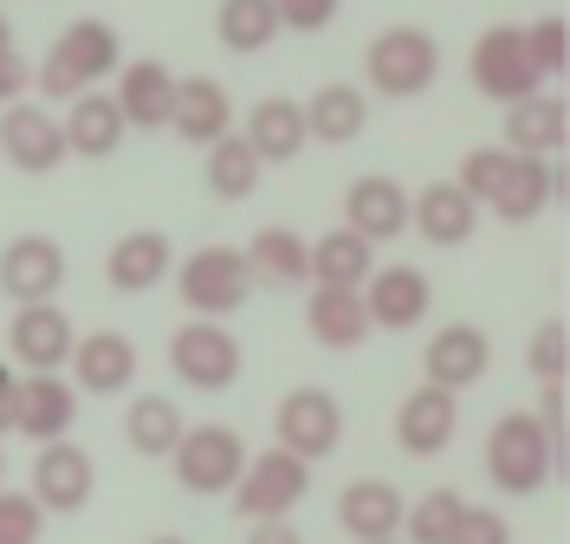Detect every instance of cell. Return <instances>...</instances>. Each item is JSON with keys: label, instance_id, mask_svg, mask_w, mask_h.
Returning <instances> with one entry per match:
<instances>
[{"label": "cell", "instance_id": "1", "mask_svg": "<svg viewBox=\"0 0 570 544\" xmlns=\"http://www.w3.org/2000/svg\"><path fill=\"white\" fill-rule=\"evenodd\" d=\"M124 66V39L110 20H71L66 33L52 39V52L33 66V91L52 105H71L78 91H98L105 78H117Z\"/></svg>", "mask_w": 570, "mask_h": 544}, {"label": "cell", "instance_id": "2", "mask_svg": "<svg viewBox=\"0 0 570 544\" xmlns=\"http://www.w3.org/2000/svg\"><path fill=\"white\" fill-rule=\"evenodd\" d=\"M551 473H558V447L544 441L532 408H505L487 428V479L505 500H532V493H544Z\"/></svg>", "mask_w": 570, "mask_h": 544}, {"label": "cell", "instance_id": "3", "mask_svg": "<svg viewBox=\"0 0 570 544\" xmlns=\"http://www.w3.org/2000/svg\"><path fill=\"white\" fill-rule=\"evenodd\" d=\"M434 78H441V46L422 27H383L370 39V52H363V85L376 98H390V105L422 98Z\"/></svg>", "mask_w": 570, "mask_h": 544}, {"label": "cell", "instance_id": "4", "mask_svg": "<svg viewBox=\"0 0 570 544\" xmlns=\"http://www.w3.org/2000/svg\"><path fill=\"white\" fill-rule=\"evenodd\" d=\"M240 467H247V441H240V428H227V422H195L169 447V473H176L181 493H195V500L234 493Z\"/></svg>", "mask_w": 570, "mask_h": 544}, {"label": "cell", "instance_id": "5", "mask_svg": "<svg viewBox=\"0 0 570 544\" xmlns=\"http://www.w3.org/2000/svg\"><path fill=\"white\" fill-rule=\"evenodd\" d=\"M169 279H176L181 311L188 318H214V325L234 318L253 298V273H247V259H240V247H195Z\"/></svg>", "mask_w": 570, "mask_h": 544}, {"label": "cell", "instance_id": "6", "mask_svg": "<svg viewBox=\"0 0 570 544\" xmlns=\"http://www.w3.org/2000/svg\"><path fill=\"white\" fill-rule=\"evenodd\" d=\"M305 500H312V461H298L285 447L247 454V467L234 479V512L247 525H259V518H292Z\"/></svg>", "mask_w": 570, "mask_h": 544}, {"label": "cell", "instance_id": "7", "mask_svg": "<svg viewBox=\"0 0 570 544\" xmlns=\"http://www.w3.org/2000/svg\"><path fill=\"white\" fill-rule=\"evenodd\" d=\"M169 369H176L188 389H234L240 383V369H247V350H240V337L227 325H214V318H181L176 337H169Z\"/></svg>", "mask_w": 570, "mask_h": 544}, {"label": "cell", "instance_id": "8", "mask_svg": "<svg viewBox=\"0 0 570 544\" xmlns=\"http://www.w3.org/2000/svg\"><path fill=\"white\" fill-rule=\"evenodd\" d=\"M466 78H473V91L493 98V105H519V98L544 91V78H538L532 59H525V27H519V20H493L487 33L473 39Z\"/></svg>", "mask_w": 570, "mask_h": 544}, {"label": "cell", "instance_id": "9", "mask_svg": "<svg viewBox=\"0 0 570 544\" xmlns=\"http://www.w3.org/2000/svg\"><path fill=\"white\" fill-rule=\"evenodd\" d=\"M337 441H344V408H337V396L318 389V383L292 389V396L273 408V447H285V454H298V461L318 467L324 454H337Z\"/></svg>", "mask_w": 570, "mask_h": 544}, {"label": "cell", "instance_id": "10", "mask_svg": "<svg viewBox=\"0 0 570 544\" xmlns=\"http://www.w3.org/2000/svg\"><path fill=\"white\" fill-rule=\"evenodd\" d=\"M27 493L39 500L46 518H52V512H66V518H71V512L91 506V493H98V461H91L71 435L66 441H46V447L33 454V486H27Z\"/></svg>", "mask_w": 570, "mask_h": 544}, {"label": "cell", "instance_id": "11", "mask_svg": "<svg viewBox=\"0 0 570 544\" xmlns=\"http://www.w3.org/2000/svg\"><path fill=\"white\" fill-rule=\"evenodd\" d=\"M71 344H78V325L59 311V298H46V305H13V325H7L13 369H27V376H52V369H66Z\"/></svg>", "mask_w": 570, "mask_h": 544}, {"label": "cell", "instance_id": "12", "mask_svg": "<svg viewBox=\"0 0 570 544\" xmlns=\"http://www.w3.org/2000/svg\"><path fill=\"white\" fill-rule=\"evenodd\" d=\"M0 162L20 176H52L66 162V130L46 105H7L0 110Z\"/></svg>", "mask_w": 570, "mask_h": 544}, {"label": "cell", "instance_id": "13", "mask_svg": "<svg viewBox=\"0 0 570 544\" xmlns=\"http://www.w3.org/2000/svg\"><path fill=\"white\" fill-rule=\"evenodd\" d=\"M461 435V396H448V389H409V396L395 402V447L409 454V461H434V454H448Z\"/></svg>", "mask_w": 570, "mask_h": 544}, {"label": "cell", "instance_id": "14", "mask_svg": "<svg viewBox=\"0 0 570 544\" xmlns=\"http://www.w3.org/2000/svg\"><path fill=\"white\" fill-rule=\"evenodd\" d=\"M487 369H493V337H487L480 325H441L422 344V383L448 389V396L487 383Z\"/></svg>", "mask_w": 570, "mask_h": 544}, {"label": "cell", "instance_id": "15", "mask_svg": "<svg viewBox=\"0 0 570 544\" xmlns=\"http://www.w3.org/2000/svg\"><path fill=\"white\" fill-rule=\"evenodd\" d=\"M66 286V247L52 234H20L0 247V298L13 305H46Z\"/></svg>", "mask_w": 570, "mask_h": 544}, {"label": "cell", "instance_id": "16", "mask_svg": "<svg viewBox=\"0 0 570 544\" xmlns=\"http://www.w3.org/2000/svg\"><path fill=\"white\" fill-rule=\"evenodd\" d=\"M428 305H434V286H428L422 266H376L370 279H363V311H370V330H415L428 318Z\"/></svg>", "mask_w": 570, "mask_h": 544}, {"label": "cell", "instance_id": "17", "mask_svg": "<svg viewBox=\"0 0 570 544\" xmlns=\"http://www.w3.org/2000/svg\"><path fill=\"white\" fill-rule=\"evenodd\" d=\"M66 369H71V389H85V396H124V389L137 383L142 357L124 330H85V337L71 344Z\"/></svg>", "mask_w": 570, "mask_h": 544}, {"label": "cell", "instance_id": "18", "mask_svg": "<svg viewBox=\"0 0 570 544\" xmlns=\"http://www.w3.org/2000/svg\"><path fill=\"white\" fill-rule=\"evenodd\" d=\"M344 227H351L356 240H370V247H383V240H402L409 234V188L383 169H370V176H356L344 188Z\"/></svg>", "mask_w": 570, "mask_h": 544}, {"label": "cell", "instance_id": "19", "mask_svg": "<svg viewBox=\"0 0 570 544\" xmlns=\"http://www.w3.org/2000/svg\"><path fill=\"white\" fill-rule=\"evenodd\" d=\"M169 273H176V247H169L163 227H130L124 240H110V254H105V279L117 298H142V291L163 286Z\"/></svg>", "mask_w": 570, "mask_h": 544}, {"label": "cell", "instance_id": "20", "mask_svg": "<svg viewBox=\"0 0 570 544\" xmlns=\"http://www.w3.org/2000/svg\"><path fill=\"white\" fill-rule=\"evenodd\" d=\"M570 137V105L558 91H532L519 105H505V130H499V149L512 156H538V162H558Z\"/></svg>", "mask_w": 570, "mask_h": 544}, {"label": "cell", "instance_id": "21", "mask_svg": "<svg viewBox=\"0 0 570 544\" xmlns=\"http://www.w3.org/2000/svg\"><path fill=\"white\" fill-rule=\"evenodd\" d=\"M71 422H78V389H71L66 369H52V376H20L13 435H27L33 447H46V441H66Z\"/></svg>", "mask_w": 570, "mask_h": 544}, {"label": "cell", "instance_id": "22", "mask_svg": "<svg viewBox=\"0 0 570 544\" xmlns=\"http://www.w3.org/2000/svg\"><path fill=\"white\" fill-rule=\"evenodd\" d=\"M110 105H117V117H124V130H169L176 72H169L163 59H124V66H117Z\"/></svg>", "mask_w": 570, "mask_h": 544}, {"label": "cell", "instance_id": "23", "mask_svg": "<svg viewBox=\"0 0 570 544\" xmlns=\"http://www.w3.org/2000/svg\"><path fill=\"white\" fill-rule=\"evenodd\" d=\"M240 259H247L253 273V291H292V286H312V240L298 234V227H285V220H273V227H259L247 247H240Z\"/></svg>", "mask_w": 570, "mask_h": 544}, {"label": "cell", "instance_id": "24", "mask_svg": "<svg viewBox=\"0 0 570 544\" xmlns=\"http://www.w3.org/2000/svg\"><path fill=\"white\" fill-rule=\"evenodd\" d=\"M402 486L395 479H376V473H363L351 479L344 493H337V532L351 544H376V538H395L402 532Z\"/></svg>", "mask_w": 570, "mask_h": 544}, {"label": "cell", "instance_id": "25", "mask_svg": "<svg viewBox=\"0 0 570 544\" xmlns=\"http://www.w3.org/2000/svg\"><path fill=\"white\" fill-rule=\"evenodd\" d=\"M409 227L422 234L434 254H454V247H466V240H473L480 208H473L461 188H454V176H448V181H428V188H415V195H409Z\"/></svg>", "mask_w": 570, "mask_h": 544}, {"label": "cell", "instance_id": "26", "mask_svg": "<svg viewBox=\"0 0 570 544\" xmlns=\"http://www.w3.org/2000/svg\"><path fill=\"white\" fill-rule=\"evenodd\" d=\"M169 130H176L181 144H195V149H208L214 137H227V130H234V98H227V85H220V78H208V72L176 78Z\"/></svg>", "mask_w": 570, "mask_h": 544}, {"label": "cell", "instance_id": "27", "mask_svg": "<svg viewBox=\"0 0 570 544\" xmlns=\"http://www.w3.org/2000/svg\"><path fill=\"white\" fill-rule=\"evenodd\" d=\"M240 137H247V149L259 156V169H273V162H298L305 156V105L298 98H259V105L247 110V123H240Z\"/></svg>", "mask_w": 570, "mask_h": 544}, {"label": "cell", "instance_id": "28", "mask_svg": "<svg viewBox=\"0 0 570 544\" xmlns=\"http://www.w3.org/2000/svg\"><path fill=\"white\" fill-rule=\"evenodd\" d=\"M370 130V91L363 85H344V78H331V85H318L312 98H305V137L324 149H344L356 144Z\"/></svg>", "mask_w": 570, "mask_h": 544}, {"label": "cell", "instance_id": "29", "mask_svg": "<svg viewBox=\"0 0 570 544\" xmlns=\"http://www.w3.org/2000/svg\"><path fill=\"white\" fill-rule=\"evenodd\" d=\"M558 195H564V169H558V162L512 156V169H505V181H499V195L487 201V208H493L505 227H525V220H538Z\"/></svg>", "mask_w": 570, "mask_h": 544}, {"label": "cell", "instance_id": "30", "mask_svg": "<svg viewBox=\"0 0 570 544\" xmlns=\"http://www.w3.org/2000/svg\"><path fill=\"white\" fill-rule=\"evenodd\" d=\"M59 130H66V156H78V162H105L130 137L117 105H110V91H78L66 105V117H59Z\"/></svg>", "mask_w": 570, "mask_h": 544}, {"label": "cell", "instance_id": "31", "mask_svg": "<svg viewBox=\"0 0 570 544\" xmlns=\"http://www.w3.org/2000/svg\"><path fill=\"white\" fill-rule=\"evenodd\" d=\"M305 330H312V344H324V350H363V344H370L363 291H324V286H312V298H305Z\"/></svg>", "mask_w": 570, "mask_h": 544}, {"label": "cell", "instance_id": "32", "mask_svg": "<svg viewBox=\"0 0 570 544\" xmlns=\"http://www.w3.org/2000/svg\"><path fill=\"white\" fill-rule=\"evenodd\" d=\"M376 273V247L356 240L351 227H331L312 240V286L324 291H363V279Z\"/></svg>", "mask_w": 570, "mask_h": 544}, {"label": "cell", "instance_id": "33", "mask_svg": "<svg viewBox=\"0 0 570 544\" xmlns=\"http://www.w3.org/2000/svg\"><path fill=\"white\" fill-rule=\"evenodd\" d=\"M259 156L247 149V137L240 130H227V137H214L208 149H202V181H208L214 201H253L259 195Z\"/></svg>", "mask_w": 570, "mask_h": 544}, {"label": "cell", "instance_id": "34", "mask_svg": "<svg viewBox=\"0 0 570 544\" xmlns=\"http://www.w3.org/2000/svg\"><path fill=\"white\" fill-rule=\"evenodd\" d=\"M181 402L176 396H130L124 408V441H130V454L142 461H169V447L181 441Z\"/></svg>", "mask_w": 570, "mask_h": 544}, {"label": "cell", "instance_id": "35", "mask_svg": "<svg viewBox=\"0 0 570 544\" xmlns=\"http://www.w3.org/2000/svg\"><path fill=\"white\" fill-rule=\"evenodd\" d=\"M214 39L227 46V52H266L273 39H279V13H273V0H220L214 7Z\"/></svg>", "mask_w": 570, "mask_h": 544}, {"label": "cell", "instance_id": "36", "mask_svg": "<svg viewBox=\"0 0 570 544\" xmlns=\"http://www.w3.org/2000/svg\"><path fill=\"white\" fill-rule=\"evenodd\" d=\"M461 512H466V493H454V486H428L422 500L402 506V532H395V538L402 544H448L454 525H461Z\"/></svg>", "mask_w": 570, "mask_h": 544}, {"label": "cell", "instance_id": "37", "mask_svg": "<svg viewBox=\"0 0 570 544\" xmlns=\"http://www.w3.org/2000/svg\"><path fill=\"white\" fill-rule=\"evenodd\" d=\"M505 169H512V149L480 144V149H466V156H461V169H454V188H461L473 208H487V201L499 195V181H505Z\"/></svg>", "mask_w": 570, "mask_h": 544}, {"label": "cell", "instance_id": "38", "mask_svg": "<svg viewBox=\"0 0 570 544\" xmlns=\"http://www.w3.org/2000/svg\"><path fill=\"white\" fill-rule=\"evenodd\" d=\"M525 59L538 78H564L570 72V20L564 13H544L525 27Z\"/></svg>", "mask_w": 570, "mask_h": 544}, {"label": "cell", "instance_id": "39", "mask_svg": "<svg viewBox=\"0 0 570 544\" xmlns=\"http://www.w3.org/2000/svg\"><path fill=\"white\" fill-rule=\"evenodd\" d=\"M525 369H532V383H564V369H570V325L564 318H544V325L532 330Z\"/></svg>", "mask_w": 570, "mask_h": 544}, {"label": "cell", "instance_id": "40", "mask_svg": "<svg viewBox=\"0 0 570 544\" xmlns=\"http://www.w3.org/2000/svg\"><path fill=\"white\" fill-rule=\"evenodd\" d=\"M46 538V512L33 493H13L0 486V544H39Z\"/></svg>", "mask_w": 570, "mask_h": 544}, {"label": "cell", "instance_id": "41", "mask_svg": "<svg viewBox=\"0 0 570 544\" xmlns=\"http://www.w3.org/2000/svg\"><path fill=\"white\" fill-rule=\"evenodd\" d=\"M448 544H512V518H505V512H493V506H473V500H466L461 525H454V538H448Z\"/></svg>", "mask_w": 570, "mask_h": 544}, {"label": "cell", "instance_id": "42", "mask_svg": "<svg viewBox=\"0 0 570 544\" xmlns=\"http://www.w3.org/2000/svg\"><path fill=\"white\" fill-rule=\"evenodd\" d=\"M337 7H344V0H273L279 33H324V27L337 20Z\"/></svg>", "mask_w": 570, "mask_h": 544}, {"label": "cell", "instance_id": "43", "mask_svg": "<svg viewBox=\"0 0 570 544\" xmlns=\"http://www.w3.org/2000/svg\"><path fill=\"white\" fill-rule=\"evenodd\" d=\"M564 383H538V408H532V422L538 428H544V441H551V447H558V454H564V441H570V428H564Z\"/></svg>", "mask_w": 570, "mask_h": 544}, {"label": "cell", "instance_id": "44", "mask_svg": "<svg viewBox=\"0 0 570 544\" xmlns=\"http://www.w3.org/2000/svg\"><path fill=\"white\" fill-rule=\"evenodd\" d=\"M27 85H33V66H27V52H20V46H0V110L20 105V98H27Z\"/></svg>", "mask_w": 570, "mask_h": 544}, {"label": "cell", "instance_id": "45", "mask_svg": "<svg viewBox=\"0 0 570 544\" xmlns=\"http://www.w3.org/2000/svg\"><path fill=\"white\" fill-rule=\"evenodd\" d=\"M247 544H305V538L292 532V518H259V525H247Z\"/></svg>", "mask_w": 570, "mask_h": 544}, {"label": "cell", "instance_id": "46", "mask_svg": "<svg viewBox=\"0 0 570 544\" xmlns=\"http://www.w3.org/2000/svg\"><path fill=\"white\" fill-rule=\"evenodd\" d=\"M13 396H20V369L0 363V435H13Z\"/></svg>", "mask_w": 570, "mask_h": 544}, {"label": "cell", "instance_id": "47", "mask_svg": "<svg viewBox=\"0 0 570 544\" xmlns=\"http://www.w3.org/2000/svg\"><path fill=\"white\" fill-rule=\"evenodd\" d=\"M0 46H13V27H7V13H0Z\"/></svg>", "mask_w": 570, "mask_h": 544}, {"label": "cell", "instance_id": "48", "mask_svg": "<svg viewBox=\"0 0 570 544\" xmlns=\"http://www.w3.org/2000/svg\"><path fill=\"white\" fill-rule=\"evenodd\" d=\"M149 544H188V538H176V532H163V538H149Z\"/></svg>", "mask_w": 570, "mask_h": 544}, {"label": "cell", "instance_id": "49", "mask_svg": "<svg viewBox=\"0 0 570 544\" xmlns=\"http://www.w3.org/2000/svg\"><path fill=\"white\" fill-rule=\"evenodd\" d=\"M0 486H7V447H0Z\"/></svg>", "mask_w": 570, "mask_h": 544}, {"label": "cell", "instance_id": "50", "mask_svg": "<svg viewBox=\"0 0 570 544\" xmlns=\"http://www.w3.org/2000/svg\"><path fill=\"white\" fill-rule=\"evenodd\" d=\"M376 544H402V538H376Z\"/></svg>", "mask_w": 570, "mask_h": 544}]
</instances>
